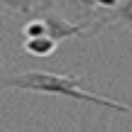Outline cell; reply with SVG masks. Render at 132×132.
Wrapping results in <instances>:
<instances>
[{
	"instance_id": "obj_6",
	"label": "cell",
	"mask_w": 132,
	"mask_h": 132,
	"mask_svg": "<svg viewBox=\"0 0 132 132\" xmlns=\"http://www.w3.org/2000/svg\"><path fill=\"white\" fill-rule=\"evenodd\" d=\"M108 113H110V110H105V108H103V113L98 115V120L81 118L78 122H76V130H73V132H108V122H110Z\"/></svg>"
},
{
	"instance_id": "obj_2",
	"label": "cell",
	"mask_w": 132,
	"mask_h": 132,
	"mask_svg": "<svg viewBox=\"0 0 132 132\" xmlns=\"http://www.w3.org/2000/svg\"><path fill=\"white\" fill-rule=\"evenodd\" d=\"M42 20H44V27H47V34L56 44L66 42V39H73V37H90V32L86 29L88 27L86 22H69L61 15H54V12L42 15Z\"/></svg>"
},
{
	"instance_id": "obj_5",
	"label": "cell",
	"mask_w": 132,
	"mask_h": 132,
	"mask_svg": "<svg viewBox=\"0 0 132 132\" xmlns=\"http://www.w3.org/2000/svg\"><path fill=\"white\" fill-rule=\"evenodd\" d=\"M56 47H59V44L54 42L49 34L24 39V52H27L29 56H37V59H47V56H52V54L56 52Z\"/></svg>"
},
{
	"instance_id": "obj_7",
	"label": "cell",
	"mask_w": 132,
	"mask_h": 132,
	"mask_svg": "<svg viewBox=\"0 0 132 132\" xmlns=\"http://www.w3.org/2000/svg\"><path fill=\"white\" fill-rule=\"evenodd\" d=\"M66 5H69V10L71 12H76V15H81V17H90V15L95 12V0H64Z\"/></svg>"
},
{
	"instance_id": "obj_1",
	"label": "cell",
	"mask_w": 132,
	"mask_h": 132,
	"mask_svg": "<svg viewBox=\"0 0 132 132\" xmlns=\"http://www.w3.org/2000/svg\"><path fill=\"white\" fill-rule=\"evenodd\" d=\"M86 78L88 76H66V73H52V71H24V73L0 78V90H27V93H42V95H61V98H69V100L98 105V108H105V110H118V113H125V115L132 113V108L125 103L90 93L86 88Z\"/></svg>"
},
{
	"instance_id": "obj_3",
	"label": "cell",
	"mask_w": 132,
	"mask_h": 132,
	"mask_svg": "<svg viewBox=\"0 0 132 132\" xmlns=\"http://www.w3.org/2000/svg\"><path fill=\"white\" fill-rule=\"evenodd\" d=\"M110 24H118V27H125L127 32H132V0H120L113 10H108V15L100 20H95L93 24H88V32L93 37L98 29L110 27Z\"/></svg>"
},
{
	"instance_id": "obj_8",
	"label": "cell",
	"mask_w": 132,
	"mask_h": 132,
	"mask_svg": "<svg viewBox=\"0 0 132 132\" xmlns=\"http://www.w3.org/2000/svg\"><path fill=\"white\" fill-rule=\"evenodd\" d=\"M42 34H47L44 20H42V17H29V22L22 27V37L29 39V37H42Z\"/></svg>"
},
{
	"instance_id": "obj_4",
	"label": "cell",
	"mask_w": 132,
	"mask_h": 132,
	"mask_svg": "<svg viewBox=\"0 0 132 132\" xmlns=\"http://www.w3.org/2000/svg\"><path fill=\"white\" fill-rule=\"evenodd\" d=\"M0 7L20 17H42L56 7V0H0Z\"/></svg>"
},
{
	"instance_id": "obj_9",
	"label": "cell",
	"mask_w": 132,
	"mask_h": 132,
	"mask_svg": "<svg viewBox=\"0 0 132 132\" xmlns=\"http://www.w3.org/2000/svg\"><path fill=\"white\" fill-rule=\"evenodd\" d=\"M0 66H3V56H0Z\"/></svg>"
}]
</instances>
